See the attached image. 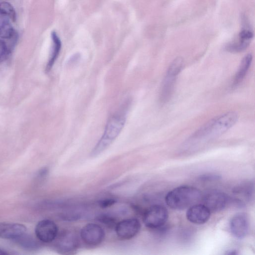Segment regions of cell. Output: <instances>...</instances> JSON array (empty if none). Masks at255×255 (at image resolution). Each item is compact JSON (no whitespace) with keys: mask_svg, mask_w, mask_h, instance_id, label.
<instances>
[{"mask_svg":"<svg viewBox=\"0 0 255 255\" xmlns=\"http://www.w3.org/2000/svg\"><path fill=\"white\" fill-rule=\"evenodd\" d=\"M8 253H7L5 251L3 250V249L0 248V255H7Z\"/></svg>","mask_w":255,"mask_h":255,"instance_id":"27","label":"cell"},{"mask_svg":"<svg viewBox=\"0 0 255 255\" xmlns=\"http://www.w3.org/2000/svg\"><path fill=\"white\" fill-rule=\"evenodd\" d=\"M221 178L220 175L215 173H207L201 175L199 177L200 180L203 181H216Z\"/></svg>","mask_w":255,"mask_h":255,"instance_id":"23","label":"cell"},{"mask_svg":"<svg viewBox=\"0 0 255 255\" xmlns=\"http://www.w3.org/2000/svg\"><path fill=\"white\" fill-rule=\"evenodd\" d=\"M58 229L52 220L44 219L40 221L35 228V234L37 238L43 243H50L56 238Z\"/></svg>","mask_w":255,"mask_h":255,"instance_id":"9","label":"cell"},{"mask_svg":"<svg viewBox=\"0 0 255 255\" xmlns=\"http://www.w3.org/2000/svg\"><path fill=\"white\" fill-rule=\"evenodd\" d=\"M8 48L5 42L0 39V61L2 60L7 55Z\"/></svg>","mask_w":255,"mask_h":255,"instance_id":"24","label":"cell"},{"mask_svg":"<svg viewBox=\"0 0 255 255\" xmlns=\"http://www.w3.org/2000/svg\"><path fill=\"white\" fill-rule=\"evenodd\" d=\"M168 212L166 208L161 205H153L144 212L143 221L146 227L152 229L161 228L166 222Z\"/></svg>","mask_w":255,"mask_h":255,"instance_id":"5","label":"cell"},{"mask_svg":"<svg viewBox=\"0 0 255 255\" xmlns=\"http://www.w3.org/2000/svg\"><path fill=\"white\" fill-rule=\"evenodd\" d=\"M80 236L86 244L90 246H96L102 243L105 237V233L100 225L90 223L82 228Z\"/></svg>","mask_w":255,"mask_h":255,"instance_id":"7","label":"cell"},{"mask_svg":"<svg viewBox=\"0 0 255 255\" xmlns=\"http://www.w3.org/2000/svg\"><path fill=\"white\" fill-rule=\"evenodd\" d=\"M126 115L127 112L122 110L114 113L109 118L102 136L91 151L92 156L101 154L117 138L125 125Z\"/></svg>","mask_w":255,"mask_h":255,"instance_id":"2","label":"cell"},{"mask_svg":"<svg viewBox=\"0 0 255 255\" xmlns=\"http://www.w3.org/2000/svg\"><path fill=\"white\" fill-rule=\"evenodd\" d=\"M203 204L210 212H218L223 210L229 202V197L224 192L217 190H211L202 196Z\"/></svg>","mask_w":255,"mask_h":255,"instance_id":"6","label":"cell"},{"mask_svg":"<svg viewBox=\"0 0 255 255\" xmlns=\"http://www.w3.org/2000/svg\"><path fill=\"white\" fill-rule=\"evenodd\" d=\"M183 66V60L181 57L175 59L168 67L161 86L160 100L161 103L167 102L172 94L178 75Z\"/></svg>","mask_w":255,"mask_h":255,"instance_id":"4","label":"cell"},{"mask_svg":"<svg viewBox=\"0 0 255 255\" xmlns=\"http://www.w3.org/2000/svg\"><path fill=\"white\" fill-rule=\"evenodd\" d=\"M141 228L140 222L136 218L123 220L117 223L115 231L117 236L122 240H129L135 237Z\"/></svg>","mask_w":255,"mask_h":255,"instance_id":"8","label":"cell"},{"mask_svg":"<svg viewBox=\"0 0 255 255\" xmlns=\"http://www.w3.org/2000/svg\"><path fill=\"white\" fill-rule=\"evenodd\" d=\"M202 196L201 191L198 188L183 185L175 188L167 193L165 201L171 209L182 210L195 204L201 199Z\"/></svg>","mask_w":255,"mask_h":255,"instance_id":"3","label":"cell"},{"mask_svg":"<svg viewBox=\"0 0 255 255\" xmlns=\"http://www.w3.org/2000/svg\"><path fill=\"white\" fill-rule=\"evenodd\" d=\"M117 199L114 198H107L98 201L99 206L102 208H106L112 206L117 202Z\"/></svg>","mask_w":255,"mask_h":255,"instance_id":"22","label":"cell"},{"mask_svg":"<svg viewBox=\"0 0 255 255\" xmlns=\"http://www.w3.org/2000/svg\"><path fill=\"white\" fill-rule=\"evenodd\" d=\"M253 189L250 183H246L235 187L234 192L235 194L243 195L246 198H249L252 196Z\"/></svg>","mask_w":255,"mask_h":255,"instance_id":"20","label":"cell"},{"mask_svg":"<svg viewBox=\"0 0 255 255\" xmlns=\"http://www.w3.org/2000/svg\"><path fill=\"white\" fill-rule=\"evenodd\" d=\"M211 212L204 204H195L188 208L187 219L195 224L201 225L208 221Z\"/></svg>","mask_w":255,"mask_h":255,"instance_id":"11","label":"cell"},{"mask_svg":"<svg viewBox=\"0 0 255 255\" xmlns=\"http://www.w3.org/2000/svg\"><path fill=\"white\" fill-rule=\"evenodd\" d=\"M238 114L229 112L211 120L196 130L190 137L189 141H206L227 131L237 122Z\"/></svg>","mask_w":255,"mask_h":255,"instance_id":"1","label":"cell"},{"mask_svg":"<svg viewBox=\"0 0 255 255\" xmlns=\"http://www.w3.org/2000/svg\"><path fill=\"white\" fill-rule=\"evenodd\" d=\"M226 254H228V255H236L238 253H237L236 251L231 250V251H228V253L227 252Z\"/></svg>","mask_w":255,"mask_h":255,"instance_id":"26","label":"cell"},{"mask_svg":"<svg viewBox=\"0 0 255 255\" xmlns=\"http://www.w3.org/2000/svg\"><path fill=\"white\" fill-rule=\"evenodd\" d=\"M22 247L27 249H33L37 247V244L35 241L30 236H27L26 233L15 240Z\"/></svg>","mask_w":255,"mask_h":255,"instance_id":"19","label":"cell"},{"mask_svg":"<svg viewBox=\"0 0 255 255\" xmlns=\"http://www.w3.org/2000/svg\"><path fill=\"white\" fill-rule=\"evenodd\" d=\"M48 173V169L47 167L41 168L38 172L37 176L40 177H45Z\"/></svg>","mask_w":255,"mask_h":255,"instance_id":"25","label":"cell"},{"mask_svg":"<svg viewBox=\"0 0 255 255\" xmlns=\"http://www.w3.org/2000/svg\"><path fill=\"white\" fill-rule=\"evenodd\" d=\"M26 230L22 224L0 222V238L16 240L25 234Z\"/></svg>","mask_w":255,"mask_h":255,"instance_id":"13","label":"cell"},{"mask_svg":"<svg viewBox=\"0 0 255 255\" xmlns=\"http://www.w3.org/2000/svg\"><path fill=\"white\" fill-rule=\"evenodd\" d=\"M78 246L77 236L71 232L65 231L61 235L57 248L61 254H70L77 250Z\"/></svg>","mask_w":255,"mask_h":255,"instance_id":"12","label":"cell"},{"mask_svg":"<svg viewBox=\"0 0 255 255\" xmlns=\"http://www.w3.org/2000/svg\"><path fill=\"white\" fill-rule=\"evenodd\" d=\"M253 60L251 54H247L242 59L239 68L234 78L233 86H236L243 80L251 66Z\"/></svg>","mask_w":255,"mask_h":255,"instance_id":"16","label":"cell"},{"mask_svg":"<svg viewBox=\"0 0 255 255\" xmlns=\"http://www.w3.org/2000/svg\"><path fill=\"white\" fill-rule=\"evenodd\" d=\"M11 21L7 16L0 11V38L9 39L13 36L14 31Z\"/></svg>","mask_w":255,"mask_h":255,"instance_id":"17","label":"cell"},{"mask_svg":"<svg viewBox=\"0 0 255 255\" xmlns=\"http://www.w3.org/2000/svg\"><path fill=\"white\" fill-rule=\"evenodd\" d=\"M97 220L101 223L111 227L116 226V219L114 216L108 214H102L98 216Z\"/></svg>","mask_w":255,"mask_h":255,"instance_id":"21","label":"cell"},{"mask_svg":"<svg viewBox=\"0 0 255 255\" xmlns=\"http://www.w3.org/2000/svg\"><path fill=\"white\" fill-rule=\"evenodd\" d=\"M51 35L53 44L52 52L46 65V71L47 72L49 71L53 66L58 57L62 46L61 40L55 31H52Z\"/></svg>","mask_w":255,"mask_h":255,"instance_id":"15","label":"cell"},{"mask_svg":"<svg viewBox=\"0 0 255 255\" xmlns=\"http://www.w3.org/2000/svg\"><path fill=\"white\" fill-rule=\"evenodd\" d=\"M249 220L245 213L235 215L231 219L229 227L232 234L236 238H244L249 231Z\"/></svg>","mask_w":255,"mask_h":255,"instance_id":"10","label":"cell"},{"mask_svg":"<svg viewBox=\"0 0 255 255\" xmlns=\"http://www.w3.org/2000/svg\"><path fill=\"white\" fill-rule=\"evenodd\" d=\"M253 36V31L248 29H244L240 31L237 38L229 43L226 48L231 52H242L250 45Z\"/></svg>","mask_w":255,"mask_h":255,"instance_id":"14","label":"cell"},{"mask_svg":"<svg viewBox=\"0 0 255 255\" xmlns=\"http://www.w3.org/2000/svg\"><path fill=\"white\" fill-rule=\"evenodd\" d=\"M0 11L7 16L11 21L16 20V12L12 5L6 1L0 2Z\"/></svg>","mask_w":255,"mask_h":255,"instance_id":"18","label":"cell"}]
</instances>
